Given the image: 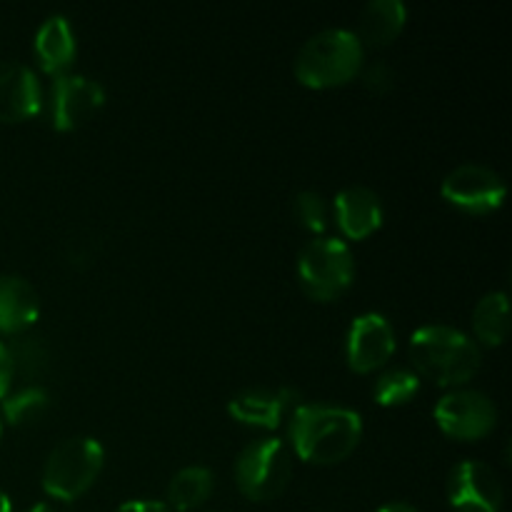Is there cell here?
Returning <instances> with one entry per match:
<instances>
[{"label":"cell","mask_w":512,"mask_h":512,"mask_svg":"<svg viewBox=\"0 0 512 512\" xmlns=\"http://www.w3.org/2000/svg\"><path fill=\"white\" fill-rule=\"evenodd\" d=\"M290 445L305 463L335 465L348 458L363 438V418L343 405H295L288 425Z\"/></svg>","instance_id":"6da1fadb"},{"label":"cell","mask_w":512,"mask_h":512,"mask_svg":"<svg viewBox=\"0 0 512 512\" xmlns=\"http://www.w3.org/2000/svg\"><path fill=\"white\" fill-rule=\"evenodd\" d=\"M410 358L418 378L433 380L440 388H458L473 380L483 355L478 343L450 325H423L410 335Z\"/></svg>","instance_id":"7a4b0ae2"},{"label":"cell","mask_w":512,"mask_h":512,"mask_svg":"<svg viewBox=\"0 0 512 512\" xmlns=\"http://www.w3.org/2000/svg\"><path fill=\"white\" fill-rule=\"evenodd\" d=\"M365 48L348 28H325L310 35L295 55V78L313 90L338 88L363 70Z\"/></svg>","instance_id":"3957f363"},{"label":"cell","mask_w":512,"mask_h":512,"mask_svg":"<svg viewBox=\"0 0 512 512\" xmlns=\"http://www.w3.org/2000/svg\"><path fill=\"white\" fill-rule=\"evenodd\" d=\"M105 465L103 445L88 435L65 438L50 450L43 465V490L55 500H78L88 493Z\"/></svg>","instance_id":"277c9868"},{"label":"cell","mask_w":512,"mask_h":512,"mask_svg":"<svg viewBox=\"0 0 512 512\" xmlns=\"http://www.w3.org/2000/svg\"><path fill=\"white\" fill-rule=\"evenodd\" d=\"M298 278L313 300L340 298L355 280V258L348 243L335 235L310 240L298 255Z\"/></svg>","instance_id":"5b68a950"},{"label":"cell","mask_w":512,"mask_h":512,"mask_svg":"<svg viewBox=\"0 0 512 512\" xmlns=\"http://www.w3.org/2000/svg\"><path fill=\"white\" fill-rule=\"evenodd\" d=\"M293 455L280 438H258L240 450L235 460V483L253 503L273 500L288 488Z\"/></svg>","instance_id":"8992f818"},{"label":"cell","mask_w":512,"mask_h":512,"mask_svg":"<svg viewBox=\"0 0 512 512\" xmlns=\"http://www.w3.org/2000/svg\"><path fill=\"white\" fill-rule=\"evenodd\" d=\"M105 103V90L98 80L80 73L53 75L48 93H43V110L55 130H75L88 123Z\"/></svg>","instance_id":"52a82bcc"},{"label":"cell","mask_w":512,"mask_h":512,"mask_svg":"<svg viewBox=\"0 0 512 512\" xmlns=\"http://www.w3.org/2000/svg\"><path fill=\"white\" fill-rule=\"evenodd\" d=\"M440 193L453 208L470 215H488L503 205L508 195L503 175L480 163H463L450 170L440 183Z\"/></svg>","instance_id":"ba28073f"},{"label":"cell","mask_w":512,"mask_h":512,"mask_svg":"<svg viewBox=\"0 0 512 512\" xmlns=\"http://www.w3.org/2000/svg\"><path fill=\"white\" fill-rule=\"evenodd\" d=\"M433 418L445 435L455 440H480L493 433L498 408L480 390L455 388L438 400Z\"/></svg>","instance_id":"9c48e42d"},{"label":"cell","mask_w":512,"mask_h":512,"mask_svg":"<svg viewBox=\"0 0 512 512\" xmlns=\"http://www.w3.org/2000/svg\"><path fill=\"white\" fill-rule=\"evenodd\" d=\"M503 483L483 460H463L448 475V503L455 512H500Z\"/></svg>","instance_id":"30bf717a"},{"label":"cell","mask_w":512,"mask_h":512,"mask_svg":"<svg viewBox=\"0 0 512 512\" xmlns=\"http://www.w3.org/2000/svg\"><path fill=\"white\" fill-rule=\"evenodd\" d=\"M395 353V330L380 313H363L353 320L345 343L350 370L365 375L383 368Z\"/></svg>","instance_id":"8fae6325"},{"label":"cell","mask_w":512,"mask_h":512,"mask_svg":"<svg viewBox=\"0 0 512 512\" xmlns=\"http://www.w3.org/2000/svg\"><path fill=\"white\" fill-rule=\"evenodd\" d=\"M43 110V88L33 68L0 60V123H20Z\"/></svg>","instance_id":"7c38bea8"},{"label":"cell","mask_w":512,"mask_h":512,"mask_svg":"<svg viewBox=\"0 0 512 512\" xmlns=\"http://www.w3.org/2000/svg\"><path fill=\"white\" fill-rule=\"evenodd\" d=\"M295 390L290 388H245L228 403L230 418L250 428L273 430L293 413Z\"/></svg>","instance_id":"4fadbf2b"},{"label":"cell","mask_w":512,"mask_h":512,"mask_svg":"<svg viewBox=\"0 0 512 512\" xmlns=\"http://www.w3.org/2000/svg\"><path fill=\"white\" fill-rule=\"evenodd\" d=\"M333 215L340 233L350 240H363L383 225V200L368 185H348L333 200Z\"/></svg>","instance_id":"5bb4252c"},{"label":"cell","mask_w":512,"mask_h":512,"mask_svg":"<svg viewBox=\"0 0 512 512\" xmlns=\"http://www.w3.org/2000/svg\"><path fill=\"white\" fill-rule=\"evenodd\" d=\"M35 58H38L40 68L50 75L68 73L73 65L75 55H78V43H75L73 25L65 15L55 13L40 23L38 33L33 40Z\"/></svg>","instance_id":"9a60e30c"},{"label":"cell","mask_w":512,"mask_h":512,"mask_svg":"<svg viewBox=\"0 0 512 512\" xmlns=\"http://www.w3.org/2000/svg\"><path fill=\"white\" fill-rule=\"evenodd\" d=\"M38 315V290L20 275L0 273V333H23L38 320Z\"/></svg>","instance_id":"2e32d148"},{"label":"cell","mask_w":512,"mask_h":512,"mask_svg":"<svg viewBox=\"0 0 512 512\" xmlns=\"http://www.w3.org/2000/svg\"><path fill=\"white\" fill-rule=\"evenodd\" d=\"M405 18H408V10H405L403 0H373L363 8L358 30H353V33L358 35L363 48L365 45L383 48L403 33Z\"/></svg>","instance_id":"e0dca14e"},{"label":"cell","mask_w":512,"mask_h":512,"mask_svg":"<svg viewBox=\"0 0 512 512\" xmlns=\"http://www.w3.org/2000/svg\"><path fill=\"white\" fill-rule=\"evenodd\" d=\"M473 330L475 338L488 348L503 345L510 330V305L503 290H493L478 300L473 310Z\"/></svg>","instance_id":"ac0fdd59"},{"label":"cell","mask_w":512,"mask_h":512,"mask_svg":"<svg viewBox=\"0 0 512 512\" xmlns=\"http://www.w3.org/2000/svg\"><path fill=\"white\" fill-rule=\"evenodd\" d=\"M215 488L213 470L203 465H188L170 478L168 485V508L188 512L200 508L210 498Z\"/></svg>","instance_id":"d6986e66"},{"label":"cell","mask_w":512,"mask_h":512,"mask_svg":"<svg viewBox=\"0 0 512 512\" xmlns=\"http://www.w3.org/2000/svg\"><path fill=\"white\" fill-rule=\"evenodd\" d=\"M420 378L415 370L410 368H393L385 370L378 380H375L373 398L380 408H398V405L410 403L418 395Z\"/></svg>","instance_id":"ffe728a7"},{"label":"cell","mask_w":512,"mask_h":512,"mask_svg":"<svg viewBox=\"0 0 512 512\" xmlns=\"http://www.w3.org/2000/svg\"><path fill=\"white\" fill-rule=\"evenodd\" d=\"M48 393L38 385L18 390V393H8L3 398V415L10 425H28L35 423L40 415L48 410Z\"/></svg>","instance_id":"44dd1931"},{"label":"cell","mask_w":512,"mask_h":512,"mask_svg":"<svg viewBox=\"0 0 512 512\" xmlns=\"http://www.w3.org/2000/svg\"><path fill=\"white\" fill-rule=\"evenodd\" d=\"M293 210H295V218L300 220L305 230L315 235H323L330 225V213H328V203L320 193L315 190H303L298 193V198L293 200Z\"/></svg>","instance_id":"7402d4cb"},{"label":"cell","mask_w":512,"mask_h":512,"mask_svg":"<svg viewBox=\"0 0 512 512\" xmlns=\"http://www.w3.org/2000/svg\"><path fill=\"white\" fill-rule=\"evenodd\" d=\"M8 348H10V355H13L15 370L20 368L25 375H30V373H38V370L43 368V360H45L43 345L35 343V340H20L18 345H8Z\"/></svg>","instance_id":"603a6c76"},{"label":"cell","mask_w":512,"mask_h":512,"mask_svg":"<svg viewBox=\"0 0 512 512\" xmlns=\"http://www.w3.org/2000/svg\"><path fill=\"white\" fill-rule=\"evenodd\" d=\"M363 83L368 85L373 93H388L393 88V70H390L388 63H373L365 68L363 73Z\"/></svg>","instance_id":"cb8c5ba5"},{"label":"cell","mask_w":512,"mask_h":512,"mask_svg":"<svg viewBox=\"0 0 512 512\" xmlns=\"http://www.w3.org/2000/svg\"><path fill=\"white\" fill-rule=\"evenodd\" d=\"M13 375H15V365H13V355H10L8 345L0 340V400L10 393V385H13Z\"/></svg>","instance_id":"d4e9b609"},{"label":"cell","mask_w":512,"mask_h":512,"mask_svg":"<svg viewBox=\"0 0 512 512\" xmlns=\"http://www.w3.org/2000/svg\"><path fill=\"white\" fill-rule=\"evenodd\" d=\"M115 512H173L160 500H128V503L120 505Z\"/></svg>","instance_id":"484cf974"},{"label":"cell","mask_w":512,"mask_h":512,"mask_svg":"<svg viewBox=\"0 0 512 512\" xmlns=\"http://www.w3.org/2000/svg\"><path fill=\"white\" fill-rule=\"evenodd\" d=\"M378 512H420V510L413 508L410 503H388V505H383Z\"/></svg>","instance_id":"4316f807"},{"label":"cell","mask_w":512,"mask_h":512,"mask_svg":"<svg viewBox=\"0 0 512 512\" xmlns=\"http://www.w3.org/2000/svg\"><path fill=\"white\" fill-rule=\"evenodd\" d=\"M0 512H13V505H10L8 493H5L3 488H0Z\"/></svg>","instance_id":"83f0119b"},{"label":"cell","mask_w":512,"mask_h":512,"mask_svg":"<svg viewBox=\"0 0 512 512\" xmlns=\"http://www.w3.org/2000/svg\"><path fill=\"white\" fill-rule=\"evenodd\" d=\"M28 512H55V510L50 508L48 503H38V505H33V508H30Z\"/></svg>","instance_id":"f1b7e54d"}]
</instances>
